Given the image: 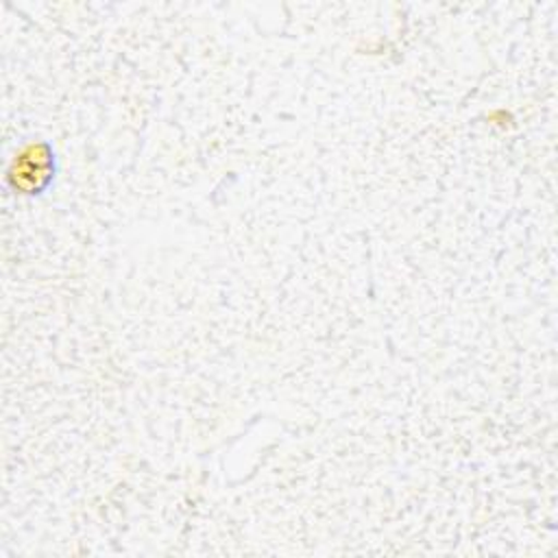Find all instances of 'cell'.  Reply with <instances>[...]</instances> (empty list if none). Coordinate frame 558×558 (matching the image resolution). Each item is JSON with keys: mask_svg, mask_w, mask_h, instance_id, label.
I'll use <instances>...</instances> for the list:
<instances>
[{"mask_svg": "<svg viewBox=\"0 0 558 558\" xmlns=\"http://www.w3.org/2000/svg\"><path fill=\"white\" fill-rule=\"evenodd\" d=\"M54 177V153L44 140L24 144L7 168V183L20 194L44 192Z\"/></svg>", "mask_w": 558, "mask_h": 558, "instance_id": "6da1fadb", "label": "cell"}]
</instances>
